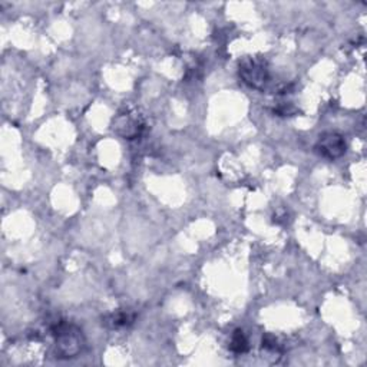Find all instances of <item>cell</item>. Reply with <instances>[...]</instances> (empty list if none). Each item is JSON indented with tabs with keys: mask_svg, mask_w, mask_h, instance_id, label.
<instances>
[{
	"mask_svg": "<svg viewBox=\"0 0 367 367\" xmlns=\"http://www.w3.org/2000/svg\"><path fill=\"white\" fill-rule=\"evenodd\" d=\"M50 330L55 337V354L58 358H75L83 351L86 339L78 326L58 321Z\"/></svg>",
	"mask_w": 367,
	"mask_h": 367,
	"instance_id": "obj_1",
	"label": "cell"
},
{
	"mask_svg": "<svg viewBox=\"0 0 367 367\" xmlns=\"http://www.w3.org/2000/svg\"><path fill=\"white\" fill-rule=\"evenodd\" d=\"M241 80L255 90H264L270 83L268 63L262 58H244L238 65Z\"/></svg>",
	"mask_w": 367,
	"mask_h": 367,
	"instance_id": "obj_2",
	"label": "cell"
},
{
	"mask_svg": "<svg viewBox=\"0 0 367 367\" xmlns=\"http://www.w3.org/2000/svg\"><path fill=\"white\" fill-rule=\"evenodd\" d=\"M314 149L320 156L333 161L341 158L346 154L347 142L339 132H324L319 137Z\"/></svg>",
	"mask_w": 367,
	"mask_h": 367,
	"instance_id": "obj_3",
	"label": "cell"
},
{
	"mask_svg": "<svg viewBox=\"0 0 367 367\" xmlns=\"http://www.w3.org/2000/svg\"><path fill=\"white\" fill-rule=\"evenodd\" d=\"M142 129H144V122L138 115L131 112L119 114L114 121V131L125 139L138 138Z\"/></svg>",
	"mask_w": 367,
	"mask_h": 367,
	"instance_id": "obj_4",
	"label": "cell"
},
{
	"mask_svg": "<svg viewBox=\"0 0 367 367\" xmlns=\"http://www.w3.org/2000/svg\"><path fill=\"white\" fill-rule=\"evenodd\" d=\"M135 313L132 312H128V310H118L115 313H111V314H107L104 319H102V324L107 326L108 329H112V330H118V329H124V327H128L131 326L134 321H135Z\"/></svg>",
	"mask_w": 367,
	"mask_h": 367,
	"instance_id": "obj_5",
	"label": "cell"
},
{
	"mask_svg": "<svg viewBox=\"0 0 367 367\" xmlns=\"http://www.w3.org/2000/svg\"><path fill=\"white\" fill-rule=\"evenodd\" d=\"M248 349H250V344H248V339H247L245 333L243 330L237 329L231 336L230 350L235 354H244L248 351Z\"/></svg>",
	"mask_w": 367,
	"mask_h": 367,
	"instance_id": "obj_6",
	"label": "cell"
},
{
	"mask_svg": "<svg viewBox=\"0 0 367 367\" xmlns=\"http://www.w3.org/2000/svg\"><path fill=\"white\" fill-rule=\"evenodd\" d=\"M262 347L267 349V350H277L279 346H277V341H275L274 337L265 336V337L262 339Z\"/></svg>",
	"mask_w": 367,
	"mask_h": 367,
	"instance_id": "obj_7",
	"label": "cell"
}]
</instances>
